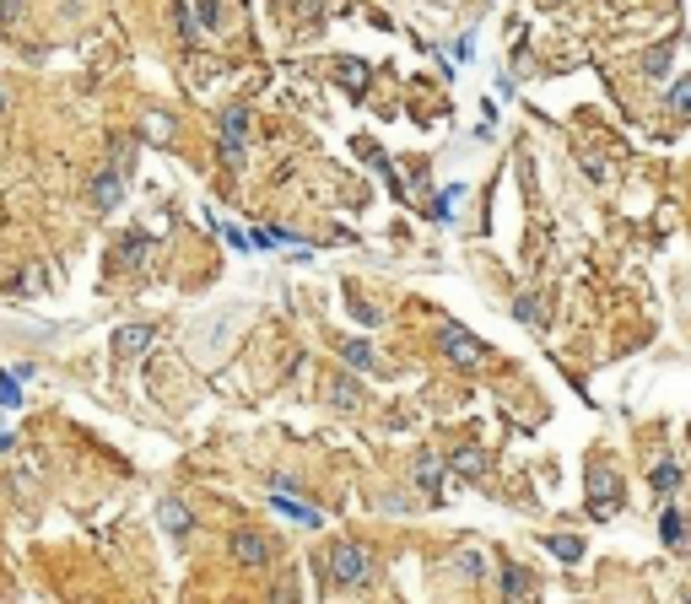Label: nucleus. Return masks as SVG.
<instances>
[{
  "instance_id": "1",
  "label": "nucleus",
  "mask_w": 691,
  "mask_h": 604,
  "mask_svg": "<svg viewBox=\"0 0 691 604\" xmlns=\"http://www.w3.org/2000/svg\"><path fill=\"white\" fill-rule=\"evenodd\" d=\"M438 346H443V356H449V362H459V367H470V362H481V356H486V346H481L470 329H459V324H443V329H438Z\"/></svg>"
},
{
  "instance_id": "2",
  "label": "nucleus",
  "mask_w": 691,
  "mask_h": 604,
  "mask_svg": "<svg viewBox=\"0 0 691 604\" xmlns=\"http://www.w3.org/2000/svg\"><path fill=\"white\" fill-rule=\"evenodd\" d=\"M330 578H335V583H362V578H368V551L341 540V545L330 551Z\"/></svg>"
},
{
  "instance_id": "3",
  "label": "nucleus",
  "mask_w": 691,
  "mask_h": 604,
  "mask_svg": "<svg viewBox=\"0 0 691 604\" xmlns=\"http://www.w3.org/2000/svg\"><path fill=\"white\" fill-rule=\"evenodd\" d=\"M616 508H622V481L611 470H600L589 486V513H616Z\"/></svg>"
},
{
  "instance_id": "4",
  "label": "nucleus",
  "mask_w": 691,
  "mask_h": 604,
  "mask_svg": "<svg viewBox=\"0 0 691 604\" xmlns=\"http://www.w3.org/2000/svg\"><path fill=\"white\" fill-rule=\"evenodd\" d=\"M243 130H249V113H243V108H227V113H222V151H227L232 162L243 157Z\"/></svg>"
},
{
  "instance_id": "5",
  "label": "nucleus",
  "mask_w": 691,
  "mask_h": 604,
  "mask_svg": "<svg viewBox=\"0 0 691 604\" xmlns=\"http://www.w3.org/2000/svg\"><path fill=\"white\" fill-rule=\"evenodd\" d=\"M232 556H238L243 567H265V562H270V545H265L254 529H243V535L232 540Z\"/></svg>"
},
{
  "instance_id": "6",
  "label": "nucleus",
  "mask_w": 691,
  "mask_h": 604,
  "mask_svg": "<svg viewBox=\"0 0 691 604\" xmlns=\"http://www.w3.org/2000/svg\"><path fill=\"white\" fill-rule=\"evenodd\" d=\"M438 486H443V464L438 459H416V491H427V497H438Z\"/></svg>"
},
{
  "instance_id": "7",
  "label": "nucleus",
  "mask_w": 691,
  "mask_h": 604,
  "mask_svg": "<svg viewBox=\"0 0 691 604\" xmlns=\"http://www.w3.org/2000/svg\"><path fill=\"white\" fill-rule=\"evenodd\" d=\"M546 551H551L557 562H584V540H578V535H551Z\"/></svg>"
},
{
  "instance_id": "8",
  "label": "nucleus",
  "mask_w": 691,
  "mask_h": 604,
  "mask_svg": "<svg viewBox=\"0 0 691 604\" xmlns=\"http://www.w3.org/2000/svg\"><path fill=\"white\" fill-rule=\"evenodd\" d=\"M341 356H346L357 373H373V367H378V356H373V346H368V340H346V351H341Z\"/></svg>"
},
{
  "instance_id": "9",
  "label": "nucleus",
  "mask_w": 691,
  "mask_h": 604,
  "mask_svg": "<svg viewBox=\"0 0 691 604\" xmlns=\"http://www.w3.org/2000/svg\"><path fill=\"white\" fill-rule=\"evenodd\" d=\"M141 346H151V329H141V324H135V329H119V335H114V351H124V356H135Z\"/></svg>"
},
{
  "instance_id": "10",
  "label": "nucleus",
  "mask_w": 691,
  "mask_h": 604,
  "mask_svg": "<svg viewBox=\"0 0 691 604\" xmlns=\"http://www.w3.org/2000/svg\"><path fill=\"white\" fill-rule=\"evenodd\" d=\"M654 491H659V497H676V491H681V464L665 459V464L654 470Z\"/></svg>"
},
{
  "instance_id": "11",
  "label": "nucleus",
  "mask_w": 691,
  "mask_h": 604,
  "mask_svg": "<svg viewBox=\"0 0 691 604\" xmlns=\"http://www.w3.org/2000/svg\"><path fill=\"white\" fill-rule=\"evenodd\" d=\"M659 535H665V545H681V540H686V518L670 508V513L659 518Z\"/></svg>"
},
{
  "instance_id": "12",
  "label": "nucleus",
  "mask_w": 691,
  "mask_h": 604,
  "mask_svg": "<svg viewBox=\"0 0 691 604\" xmlns=\"http://www.w3.org/2000/svg\"><path fill=\"white\" fill-rule=\"evenodd\" d=\"M459 578H476L481 583L486 578V556L481 551H459Z\"/></svg>"
},
{
  "instance_id": "13",
  "label": "nucleus",
  "mask_w": 691,
  "mask_h": 604,
  "mask_svg": "<svg viewBox=\"0 0 691 604\" xmlns=\"http://www.w3.org/2000/svg\"><path fill=\"white\" fill-rule=\"evenodd\" d=\"M530 589H535V583H530L519 567H508V572H503V594H508V599H519V594H530Z\"/></svg>"
},
{
  "instance_id": "14",
  "label": "nucleus",
  "mask_w": 691,
  "mask_h": 604,
  "mask_svg": "<svg viewBox=\"0 0 691 604\" xmlns=\"http://www.w3.org/2000/svg\"><path fill=\"white\" fill-rule=\"evenodd\" d=\"M162 524H168L173 535H184V529H189V513H184L178 502H162Z\"/></svg>"
},
{
  "instance_id": "15",
  "label": "nucleus",
  "mask_w": 691,
  "mask_h": 604,
  "mask_svg": "<svg viewBox=\"0 0 691 604\" xmlns=\"http://www.w3.org/2000/svg\"><path fill=\"white\" fill-rule=\"evenodd\" d=\"M341 76H346V86H351V92H362V86H368V65H362V59H346V70H341Z\"/></svg>"
},
{
  "instance_id": "16",
  "label": "nucleus",
  "mask_w": 691,
  "mask_h": 604,
  "mask_svg": "<svg viewBox=\"0 0 691 604\" xmlns=\"http://www.w3.org/2000/svg\"><path fill=\"white\" fill-rule=\"evenodd\" d=\"M459 194H465V189H459V184H449V189H443V200L432 205V216H438V221H449V216H454V200H459Z\"/></svg>"
},
{
  "instance_id": "17",
  "label": "nucleus",
  "mask_w": 691,
  "mask_h": 604,
  "mask_svg": "<svg viewBox=\"0 0 691 604\" xmlns=\"http://www.w3.org/2000/svg\"><path fill=\"white\" fill-rule=\"evenodd\" d=\"M454 470H459V475H481V454H476V448H459V454H454Z\"/></svg>"
},
{
  "instance_id": "18",
  "label": "nucleus",
  "mask_w": 691,
  "mask_h": 604,
  "mask_svg": "<svg viewBox=\"0 0 691 604\" xmlns=\"http://www.w3.org/2000/svg\"><path fill=\"white\" fill-rule=\"evenodd\" d=\"M97 200H103V205L119 200V173H103V178H97Z\"/></svg>"
},
{
  "instance_id": "19",
  "label": "nucleus",
  "mask_w": 691,
  "mask_h": 604,
  "mask_svg": "<svg viewBox=\"0 0 691 604\" xmlns=\"http://www.w3.org/2000/svg\"><path fill=\"white\" fill-rule=\"evenodd\" d=\"M670 103H676V113H691V76H686V81H676Z\"/></svg>"
}]
</instances>
